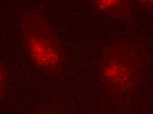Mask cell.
Listing matches in <instances>:
<instances>
[{"label": "cell", "mask_w": 153, "mask_h": 114, "mask_svg": "<svg viewBox=\"0 0 153 114\" xmlns=\"http://www.w3.org/2000/svg\"><path fill=\"white\" fill-rule=\"evenodd\" d=\"M137 4L146 9H153V0H135Z\"/></svg>", "instance_id": "cell-5"}, {"label": "cell", "mask_w": 153, "mask_h": 114, "mask_svg": "<svg viewBox=\"0 0 153 114\" xmlns=\"http://www.w3.org/2000/svg\"><path fill=\"white\" fill-rule=\"evenodd\" d=\"M27 53L36 68L49 76H58L64 69L67 55L49 25L39 16L27 15L23 23Z\"/></svg>", "instance_id": "cell-2"}, {"label": "cell", "mask_w": 153, "mask_h": 114, "mask_svg": "<svg viewBox=\"0 0 153 114\" xmlns=\"http://www.w3.org/2000/svg\"><path fill=\"white\" fill-rule=\"evenodd\" d=\"M7 72L3 65L0 63V100L5 93L6 86H7Z\"/></svg>", "instance_id": "cell-4"}, {"label": "cell", "mask_w": 153, "mask_h": 114, "mask_svg": "<svg viewBox=\"0 0 153 114\" xmlns=\"http://www.w3.org/2000/svg\"><path fill=\"white\" fill-rule=\"evenodd\" d=\"M95 7L116 18H127L130 14V0H93Z\"/></svg>", "instance_id": "cell-3"}, {"label": "cell", "mask_w": 153, "mask_h": 114, "mask_svg": "<svg viewBox=\"0 0 153 114\" xmlns=\"http://www.w3.org/2000/svg\"><path fill=\"white\" fill-rule=\"evenodd\" d=\"M146 64L144 53L133 44H111L104 50L99 64L102 87L113 99H127L141 83Z\"/></svg>", "instance_id": "cell-1"}, {"label": "cell", "mask_w": 153, "mask_h": 114, "mask_svg": "<svg viewBox=\"0 0 153 114\" xmlns=\"http://www.w3.org/2000/svg\"><path fill=\"white\" fill-rule=\"evenodd\" d=\"M40 114H53V113H42Z\"/></svg>", "instance_id": "cell-6"}]
</instances>
